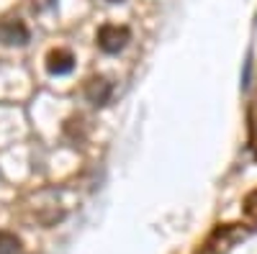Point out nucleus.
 <instances>
[{
	"mask_svg": "<svg viewBox=\"0 0 257 254\" xmlns=\"http://www.w3.org/2000/svg\"><path fill=\"white\" fill-rule=\"evenodd\" d=\"M128 29L126 26H113V24H108V26H103L100 31H98V47L105 52V54H118L126 44H128Z\"/></svg>",
	"mask_w": 257,
	"mask_h": 254,
	"instance_id": "1",
	"label": "nucleus"
},
{
	"mask_svg": "<svg viewBox=\"0 0 257 254\" xmlns=\"http://www.w3.org/2000/svg\"><path fill=\"white\" fill-rule=\"evenodd\" d=\"M0 41L8 47H24L29 41V29L24 21L18 18H11V21H3L0 24Z\"/></svg>",
	"mask_w": 257,
	"mask_h": 254,
	"instance_id": "2",
	"label": "nucleus"
},
{
	"mask_svg": "<svg viewBox=\"0 0 257 254\" xmlns=\"http://www.w3.org/2000/svg\"><path fill=\"white\" fill-rule=\"evenodd\" d=\"M111 95H113V85L105 77H93V80H88V85H85V98H88V103H93V105H105L111 100Z\"/></svg>",
	"mask_w": 257,
	"mask_h": 254,
	"instance_id": "3",
	"label": "nucleus"
},
{
	"mask_svg": "<svg viewBox=\"0 0 257 254\" xmlns=\"http://www.w3.org/2000/svg\"><path fill=\"white\" fill-rule=\"evenodd\" d=\"M75 67V57L67 49H54L47 54V70L49 75H67Z\"/></svg>",
	"mask_w": 257,
	"mask_h": 254,
	"instance_id": "4",
	"label": "nucleus"
},
{
	"mask_svg": "<svg viewBox=\"0 0 257 254\" xmlns=\"http://www.w3.org/2000/svg\"><path fill=\"white\" fill-rule=\"evenodd\" d=\"M21 241L13 234H0V254H18Z\"/></svg>",
	"mask_w": 257,
	"mask_h": 254,
	"instance_id": "5",
	"label": "nucleus"
},
{
	"mask_svg": "<svg viewBox=\"0 0 257 254\" xmlns=\"http://www.w3.org/2000/svg\"><path fill=\"white\" fill-rule=\"evenodd\" d=\"M108 3H118V0H108Z\"/></svg>",
	"mask_w": 257,
	"mask_h": 254,
	"instance_id": "6",
	"label": "nucleus"
}]
</instances>
